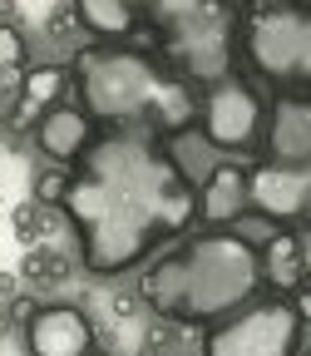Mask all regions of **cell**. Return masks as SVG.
<instances>
[{"label":"cell","instance_id":"8fae6325","mask_svg":"<svg viewBox=\"0 0 311 356\" xmlns=\"http://www.w3.org/2000/svg\"><path fill=\"white\" fill-rule=\"evenodd\" d=\"M94 134H99V124L89 119V114H84V104L69 95V99H60L50 114L35 124V144H40V154L50 159V163L74 168V163H79V154L94 144Z\"/></svg>","mask_w":311,"mask_h":356},{"label":"cell","instance_id":"8992f818","mask_svg":"<svg viewBox=\"0 0 311 356\" xmlns=\"http://www.w3.org/2000/svg\"><path fill=\"white\" fill-rule=\"evenodd\" d=\"M301 346V317L287 297H262L242 312L212 322L203 337V356H296Z\"/></svg>","mask_w":311,"mask_h":356},{"label":"cell","instance_id":"ffe728a7","mask_svg":"<svg viewBox=\"0 0 311 356\" xmlns=\"http://www.w3.org/2000/svg\"><path fill=\"white\" fill-rule=\"evenodd\" d=\"M287 302L296 307V317H301V322H311V282H301V287H296Z\"/></svg>","mask_w":311,"mask_h":356},{"label":"cell","instance_id":"cb8c5ba5","mask_svg":"<svg viewBox=\"0 0 311 356\" xmlns=\"http://www.w3.org/2000/svg\"><path fill=\"white\" fill-rule=\"evenodd\" d=\"M89 356H109V351H89Z\"/></svg>","mask_w":311,"mask_h":356},{"label":"cell","instance_id":"7a4b0ae2","mask_svg":"<svg viewBox=\"0 0 311 356\" xmlns=\"http://www.w3.org/2000/svg\"><path fill=\"white\" fill-rule=\"evenodd\" d=\"M74 99L99 129H153L163 139L183 134L203 114V89L163 50L144 44H84L69 55Z\"/></svg>","mask_w":311,"mask_h":356},{"label":"cell","instance_id":"5b68a950","mask_svg":"<svg viewBox=\"0 0 311 356\" xmlns=\"http://www.w3.org/2000/svg\"><path fill=\"white\" fill-rule=\"evenodd\" d=\"M237 50L277 95H311V0H277L237 15Z\"/></svg>","mask_w":311,"mask_h":356},{"label":"cell","instance_id":"e0dca14e","mask_svg":"<svg viewBox=\"0 0 311 356\" xmlns=\"http://www.w3.org/2000/svg\"><path fill=\"white\" fill-rule=\"evenodd\" d=\"M44 233H55L50 208H40V203H20V208H15V238L30 248V243H40Z\"/></svg>","mask_w":311,"mask_h":356},{"label":"cell","instance_id":"5bb4252c","mask_svg":"<svg viewBox=\"0 0 311 356\" xmlns=\"http://www.w3.org/2000/svg\"><path fill=\"white\" fill-rule=\"evenodd\" d=\"M257 252H262V282L272 287L277 297H292L306 282V233L277 228Z\"/></svg>","mask_w":311,"mask_h":356},{"label":"cell","instance_id":"7c38bea8","mask_svg":"<svg viewBox=\"0 0 311 356\" xmlns=\"http://www.w3.org/2000/svg\"><path fill=\"white\" fill-rule=\"evenodd\" d=\"M74 95V74H69V60H55V65H35L20 74V95H15V109H10V129L25 134L35 129L44 114H50L60 99Z\"/></svg>","mask_w":311,"mask_h":356},{"label":"cell","instance_id":"9a60e30c","mask_svg":"<svg viewBox=\"0 0 311 356\" xmlns=\"http://www.w3.org/2000/svg\"><path fill=\"white\" fill-rule=\"evenodd\" d=\"M74 15L104 44H128V40L144 35V15H139L133 0H74Z\"/></svg>","mask_w":311,"mask_h":356},{"label":"cell","instance_id":"d4e9b609","mask_svg":"<svg viewBox=\"0 0 311 356\" xmlns=\"http://www.w3.org/2000/svg\"><path fill=\"white\" fill-rule=\"evenodd\" d=\"M306 356H311V351H306Z\"/></svg>","mask_w":311,"mask_h":356},{"label":"cell","instance_id":"9c48e42d","mask_svg":"<svg viewBox=\"0 0 311 356\" xmlns=\"http://www.w3.org/2000/svg\"><path fill=\"white\" fill-rule=\"evenodd\" d=\"M20 337H25L30 356H89L94 351V322L69 302L35 307L20 322Z\"/></svg>","mask_w":311,"mask_h":356},{"label":"cell","instance_id":"7402d4cb","mask_svg":"<svg viewBox=\"0 0 311 356\" xmlns=\"http://www.w3.org/2000/svg\"><path fill=\"white\" fill-rule=\"evenodd\" d=\"M237 6H247V10H257V6H277V0H237Z\"/></svg>","mask_w":311,"mask_h":356},{"label":"cell","instance_id":"ba28073f","mask_svg":"<svg viewBox=\"0 0 311 356\" xmlns=\"http://www.w3.org/2000/svg\"><path fill=\"white\" fill-rule=\"evenodd\" d=\"M247 184H252V213H262L272 228L311 233V163L257 159L247 168Z\"/></svg>","mask_w":311,"mask_h":356},{"label":"cell","instance_id":"277c9868","mask_svg":"<svg viewBox=\"0 0 311 356\" xmlns=\"http://www.w3.org/2000/svg\"><path fill=\"white\" fill-rule=\"evenodd\" d=\"M153 25L158 50L198 79L203 89L217 84L222 74H233V44H237V15L233 0H133Z\"/></svg>","mask_w":311,"mask_h":356},{"label":"cell","instance_id":"30bf717a","mask_svg":"<svg viewBox=\"0 0 311 356\" xmlns=\"http://www.w3.org/2000/svg\"><path fill=\"white\" fill-rule=\"evenodd\" d=\"M257 149L267 163H311V95H277Z\"/></svg>","mask_w":311,"mask_h":356},{"label":"cell","instance_id":"2e32d148","mask_svg":"<svg viewBox=\"0 0 311 356\" xmlns=\"http://www.w3.org/2000/svg\"><path fill=\"white\" fill-rule=\"evenodd\" d=\"M65 193H69V168L55 163V168L35 173V193H30V203H40V208H60Z\"/></svg>","mask_w":311,"mask_h":356},{"label":"cell","instance_id":"3957f363","mask_svg":"<svg viewBox=\"0 0 311 356\" xmlns=\"http://www.w3.org/2000/svg\"><path fill=\"white\" fill-rule=\"evenodd\" d=\"M257 287H262V252L228 228H212L149 267L144 302L168 322L212 327L242 312L257 297Z\"/></svg>","mask_w":311,"mask_h":356},{"label":"cell","instance_id":"d6986e66","mask_svg":"<svg viewBox=\"0 0 311 356\" xmlns=\"http://www.w3.org/2000/svg\"><path fill=\"white\" fill-rule=\"evenodd\" d=\"M6 74H25V35L0 20V79Z\"/></svg>","mask_w":311,"mask_h":356},{"label":"cell","instance_id":"52a82bcc","mask_svg":"<svg viewBox=\"0 0 311 356\" xmlns=\"http://www.w3.org/2000/svg\"><path fill=\"white\" fill-rule=\"evenodd\" d=\"M262 124H267V104H262V95H257V84H247L237 70L203 89L198 129H203V139H208L212 149L252 154V149L262 144Z\"/></svg>","mask_w":311,"mask_h":356},{"label":"cell","instance_id":"603a6c76","mask_svg":"<svg viewBox=\"0 0 311 356\" xmlns=\"http://www.w3.org/2000/svg\"><path fill=\"white\" fill-rule=\"evenodd\" d=\"M306 282H311V233H306Z\"/></svg>","mask_w":311,"mask_h":356},{"label":"cell","instance_id":"44dd1931","mask_svg":"<svg viewBox=\"0 0 311 356\" xmlns=\"http://www.w3.org/2000/svg\"><path fill=\"white\" fill-rule=\"evenodd\" d=\"M15 292V277H0V297H10Z\"/></svg>","mask_w":311,"mask_h":356},{"label":"cell","instance_id":"6da1fadb","mask_svg":"<svg viewBox=\"0 0 311 356\" xmlns=\"http://www.w3.org/2000/svg\"><path fill=\"white\" fill-rule=\"evenodd\" d=\"M65 218L79 233V262L94 277L139 267L158 243L198 222V188L153 129H99L69 168Z\"/></svg>","mask_w":311,"mask_h":356},{"label":"cell","instance_id":"4fadbf2b","mask_svg":"<svg viewBox=\"0 0 311 356\" xmlns=\"http://www.w3.org/2000/svg\"><path fill=\"white\" fill-rule=\"evenodd\" d=\"M252 213V184H247V168L237 163H222L208 173V184L198 188V222L208 228H233V222Z\"/></svg>","mask_w":311,"mask_h":356},{"label":"cell","instance_id":"ac0fdd59","mask_svg":"<svg viewBox=\"0 0 311 356\" xmlns=\"http://www.w3.org/2000/svg\"><path fill=\"white\" fill-rule=\"evenodd\" d=\"M65 273H69V267H65L60 252H35V248H30V257L20 262V277L35 282V287H40V282H60Z\"/></svg>","mask_w":311,"mask_h":356}]
</instances>
